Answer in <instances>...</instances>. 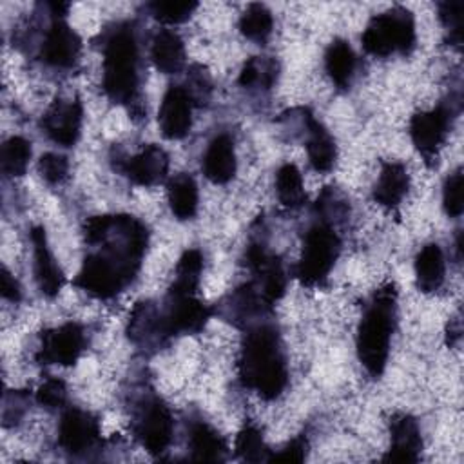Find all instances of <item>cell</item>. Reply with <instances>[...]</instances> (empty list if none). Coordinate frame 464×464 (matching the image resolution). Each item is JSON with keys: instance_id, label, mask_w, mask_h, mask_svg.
<instances>
[{"instance_id": "13", "label": "cell", "mask_w": 464, "mask_h": 464, "mask_svg": "<svg viewBox=\"0 0 464 464\" xmlns=\"http://www.w3.org/2000/svg\"><path fill=\"white\" fill-rule=\"evenodd\" d=\"M100 440L98 419L80 408H69L62 413L58 426V444L69 455H82L92 450Z\"/></svg>"}, {"instance_id": "36", "label": "cell", "mask_w": 464, "mask_h": 464, "mask_svg": "<svg viewBox=\"0 0 464 464\" xmlns=\"http://www.w3.org/2000/svg\"><path fill=\"white\" fill-rule=\"evenodd\" d=\"M65 401H67V388H65V382L58 377L45 379L36 390V402L49 411L63 408Z\"/></svg>"}, {"instance_id": "10", "label": "cell", "mask_w": 464, "mask_h": 464, "mask_svg": "<svg viewBox=\"0 0 464 464\" xmlns=\"http://www.w3.org/2000/svg\"><path fill=\"white\" fill-rule=\"evenodd\" d=\"M172 431L174 420L169 406L160 399L147 401L134 424V433L141 446L150 455H161L170 446Z\"/></svg>"}, {"instance_id": "1", "label": "cell", "mask_w": 464, "mask_h": 464, "mask_svg": "<svg viewBox=\"0 0 464 464\" xmlns=\"http://www.w3.org/2000/svg\"><path fill=\"white\" fill-rule=\"evenodd\" d=\"M245 388L261 399H277L288 382L286 359L277 332L272 326H256L243 341L237 362Z\"/></svg>"}, {"instance_id": "18", "label": "cell", "mask_w": 464, "mask_h": 464, "mask_svg": "<svg viewBox=\"0 0 464 464\" xmlns=\"http://www.w3.org/2000/svg\"><path fill=\"white\" fill-rule=\"evenodd\" d=\"M123 172L134 185H140V187L158 185L167 178L169 154L160 145L149 143L138 154L127 160Z\"/></svg>"}, {"instance_id": "7", "label": "cell", "mask_w": 464, "mask_h": 464, "mask_svg": "<svg viewBox=\"0 0 464 464\" xmlns=\"http://www.w3.org/2000/svg\"><path fill=\"white\" fill-rule=\"evenodd\" d=\"M134 276L127 272L121 265L112 261L102 252L85 256L74 285L96 299H111L118 295Z\"/></svg>"}, {"instance_id": "33", "label": "cell", "mask_w": 464, "mask_h": 464, "mask_svg": "<svg viewBox=\"0 0 464 464\" xmlns=\"http://www.w3.org/2000/svg\"><path fill=\"white\" fill-rule=\"evenodd\" d=\"M152 18L161 24L174 25L190 18V14L198 9V2H152L149 5Z\"/></svg>"}, {"instance_id": "41", "label": "cell", "mask_w": 464, "mask_h": 464, "mask_svg": "<svg viewBox=\"0 0 464 464\" xmlns=\"http://www.w3.org/2000/svg\"><path fill=\"white\" fill-rule=\"evenodd\" d=\"M13 399H14V406H25V395H24V393L13 392ZM9 406H11V399L5 397V401H4V410H11ZM22 415H24V411H22V410L18 411V408H14V411H13V415L9 417V420H11L13 424H16V422L22 419ZM9 420L5 422V426H9Z\"/></svg>"}, {"instance_id": "5", "label": "cell", "mask_w": 464, "mask_h": 464, "mask_svg": "<svg viewBox=\"0 0 464 464\" xmlns=\"http://www.w3.org/2000/svg\"><path fill=\"white\" fill-rule=\"evenodd\" d=\"M341 250L337 232L326 225L317 223L308 228L303 243V252L295 268L297 279L304 286H319L326 281Z\"/></svg>"}, {"instance_id": "19", "label": "cell", "mask_w": 464, "mask_h": 464, "mask_svg": "<svg viewBox=\"0 0 464 464\" xmlns=\"http://www.w3.org/2000/svg\"><path fill=\"white\" fill-rule=\"evenodd\" d=\"M303 125L306 129V152L314 170L328 172L334 169L337 160V147L326 127L314 118L306 109L301 111Z\"/></svg>"}, {"instance_id": "31", "label": "cell", "mask_w": 464, "mask_h": 464, "mask_svg": "<svg viewBox=\"0 0 464 464\" xmlns=\"http://www.w3.org/2000/svg\"><path fill=\"white\" fill-rule=\"evenodd\" d=\"M31 160V141L22 136H11L0 150V167L7 178L24 176Z\"/></svg>"}, {"instance_id": "27", "label": "cell", "mask_w": 464, "mask_h": 464, "mask_svg": "<svg viewBox=\"0 0 464 464\" xmlns=\"http://www.w3.org/2000/svg\"><path fill=\"white\" fill-rule=\"evenodd\" d=\"M324 69L339 89H346L350 85L355 71V54L346 40L335 38L330 42L324 53Z\"/></svg>"}, {"instance_id": "40", "label": "cell", "mask_w": 464, "mask_h": 464, "mask_svg": "<svg viewBox=\"0 0 464 464\" xmlns=\"http://www.w3.org/2000/svg\"><path fill=\"white\" fill-rule=\"evenodd\" d=\"M0 294H2L4 299L11 301V303H18L20 297H22V290H20L18 281L14 279V276L5 266H2V276H0Z\"/></svg>"}, {"instance_id": "25", "label": "cell", "mask_w": 464, "mask_h": 464, "mask_svg": "<svg viewBox=\"0 0 464 464\" xmlns=\"http://www.w3.org/2000/svg\"><path fill=\"white\" fill-rule=\"evenodd\" d=\"M188 450H190V459L194 460L218 462V460H223L227 455V442L210 424L203 420H196L190 424Z\"/></svg>"}, {"instance_id": "22", "label": "cell", "mask_w": 464, "mask_h": 464, "mask_svg": "<svg viewBox=\"0 0 464 464\" xmlns=\"http://www.w3.org/2000/svg\"><path fill=\"white\" fill-rule=\"evenodd\" d=\"M129 339L140 346H149L152 343H161L163 337H169L163 328L161 312L150 303H138L129 317L127 328Z\"/></svg>"}, {"instance_id": "39", "label": "cell", "mask_w": 464, "mask_h": 464, "mask_svg": "<svg viewBox=\"0 0 464 464\" xmlns=\"http://www.w3.org/2000/svg\"><path fill=\"white\" fill-rule=\"evenodd\" d=\"M308 440L304 435L292 439L283 450L270 455V462H303L306 459Z\"/></svg>"}, {"instance_id": "29", "label": "cell", "mask_w": 464, "mask_h": 464, "mask_svg": "<svg viewBox=\"0 0 464 464\" xmlns=\"http://www.w3.org/2000/svg\"><path fill=\"white\" fill-rule=\"evenodd\" d=\"M239 31L245 38L257 42V44H265L268 40V36L272 34V27H274V18L272 13L268 11L266 5L263 4H250L241 18H239Z\"/></svg>"}, {"instance_id": "20", "label": "cell", "mask_w": 464, "mask_h": 464, "mask_svg": "<svg viewBox=\"0 0 464 464\" xmlns=\"http://www.w3.org/2000/svg\"><path fill=\"white\" fill-rule=\"evenodd\" d=\"M236 150L234 141L228 134L216 136L203 156L201 169L208 181L216 185H225L236 176Z\"/></svg>"}, {"instance_id": "15", "label": "cell", "mask_w": 464, "mask_h": 464, "mask_svg": "<svg viewBox=\"0 0 464 464\" xmlns=\"http://www.w3.org/2000/svg\"><path fill=\"white\" fill-rule=\"evenodd\" d=\"M82 51V40L62 18H56L45 33L40 47V58L51 67L69 69L76 63Z\"/></svg>"}, {"instance_id": "34", "label": "cell", "mask_w": 464, "mask_h": 464, "mask_svg": "<svg viewBox=\"0 0 464 464\" xmlns=\"http://www.w3.org/2000/svg\"><path fill=\"white\" fill-rule=\"evenodd\" d=\"M439 20L448 33V42L451 45H460L462 42V2L446 0L437 5Z\"/></svg>"}, {"instance_id": "38", "label": "cell", "mask_w": 464, "mask_h": 464, "mask_svg": "<svg viewBox=\"0 0 464 464\" xmlns=\"http://www.w3.org/2000/svg\"><path fill=\"white\" fill-rule=\"evenodd\" d=\"M203 268V257L201 252L196 248H188L181 254L178 265H176V281L198 285L199 286V276Z\"/></svg>"}, {"instance_id": "26", "label": "cell", "mask_w": 464, "mask_h": 464, "mask_svg": "<svg viewBox=\"0 0 464 464\" xmlns=\"http://www.w3.org/2000/svg\"><path fill=\"white\" fill-rule=\"evenodd\" d=\"M167 199L170 212L179 219H192L198 212V185L190 174H176L167 187Z\"/></svg>"}, {"instance_id": "42", "label": "cell", "mask_w": 464, "mask_h": 464, "mask_svg": "<svg viewBox=\"0 0 464 464\" xmlns=\"http://www.w3.org/2000/svg\"><path fill=\"white\" fill-rule=\"evenodd\" d=\"M460 321L459 319H455V328H451L450 324H448V344H453L459 337H460Z\"/></svg>"}, {"instance_id": "3", "label": "cell", "mask_w": 464, "mask_h": 464, "mask_svg": "<svg viewBox=\"0 0 464 464\" xmlns=\"http://www.w3.org/2000/svg\"><path fill=\"white\" fill-rule=\"evenodd\" d=\"M102 87L114 103H136L138 98V44L129 25L116 29L103 47Z\"/></svg>"}, {"instance_id": "17", "label": "cell", "mask_w": 464, "mask_h": 464, "mask_svg": "<svg viewBox=\"0 0 464 464\" xmlns=\"http://www.w3.org/2000/svg\"><path fill=\"white\" fill-rule=\"evenodd\" d=\"M31 243H33V259H34V279L42 295L53 299L60 294L65 277L54 261L53 252L47 245L45 228L36 225L31 228Z\"/></svg>"}, {"instance_id": "2", "label": "cell", "mask_w": 464, "mask_h": 464, "mask_svg": "<svg viewBox=\"0 0 464 464\" xmlns=\"http://www.w3.org/2000/svg\"><path fill=\"white\" fill-rule=\"evenodd\" d=\"M395 286L393 283H386L373 292L372 301L368 303L359 323L357 357L364 370L375 379L381 377L386 368L392 332L395 324Z\"/></svg>"}, {"instance_id": "12", "label": "cell", "mask_w": 464, "mask_h": 464, "mask_svg": "<svg viewBox=\"0 0 464 464\" xmlns=\"http://www.w3.org/2000/svg\"><path fill=\"white\" fill-rule=\"evenodd\" d=\"M246 265L254 272L257 283L254 285L263 301L272 306L277 299L285 295L286 277L283 265L277 256L266 252V248L259 243L250 245L246 250Z\"/></svg>"}, {"instance_id": "6", "label": "cell", "mask_w": 464, "mask_h": 464, "mask_svg": "<svg viewBox=\"0 0 464 464\" xmlns=\"http://www.w3.org/2000/svg\"><path fill=\"white\" fill-rule=\"evenodd\" d=\"M198 286L174 281L167 292L165 310L161 314L165 334H198L205 328L212 315V308L207 306L198 295Z\"/></svg>"}, {"instance_id": "11", "label": "cell", "mask_w": 464, "mask_h": 464, "mask_svg": "<svg viewBox=\"0 0 464 464\" xmlns=\"http://www.w3.org/2000/svg\"><path fill=\"white\" fill-rule=\"evenodd\" d=\"M83 107L78 98L54 100L40 120L42 130L51 141L62 147H72L82 132Z\"/></svg>"}, {"instance_id": "28", "label": "cell", "mask_w": 464, "mask_h": 464, "mask_svg": "<svg viewBox=\"0 0 464 464\" xmlns=\"http://www.w3.org/2000/svg\"><path fill=\"white\" fill-rule=\"evenodd\" d=\"M276 192L279 201L288 208H299L306 201L303 176L294 163H285L276 174Z\"/></svg>"}, {"instance_id": "16", "label": "cell", "mask_w": 464, "mask_h": 464, "mask_svg": "<svg viewBox=\"0 0 464 464\" xmlns=\"http://www.w3.org/2000/svg\"><path fill=\"white\" fill-rule=\"evenodd\" d=\"M422 453V437L417 420L408 413L390 419V450L384 462H417Z\"/></svg>"}, {"instance_id": "21", "label": "cell", "mask_w": 464, "mask_h": 464, "mask_svg": "<svg viewBox=\"0 0 464 464\" xmlns=\"http://www.w3.org/2000/svg\"><path fill=\"white\" fill-rule=\"evenodd\" d=\"M410 187V174L402 163L386 161L381 167V174L373 187V199L386 207L395 208L406 196Z\"/></svg>"}, {"instance_id": "32", "label": "cell", "mask_w": 464, "mask_h": 464, "mask_svg": "<svg viewBox=\"0 0 464 464\" xmlns=\"http://www.w3.org/2000/svg\"><path fill=\"white\" fill-rule=\"evenodd\" d=\"M236 455L245 462H261L270 459V450L256 424H245L236 437Z\"/></svg>"}, {"instance_id": "37", "label": "cell", "mask_w": 464, "mask_h": 464, "mask_svg": "<svg viewBox=\"0 0 464 464\" xmlns=\"http://www.w3.org/2000/svg\"><path fill=\"white\" fill-rule=\"evenodd\" d=\"M38 172L49 185H60L69 174V161L62 154L47 152L38 160Z\"/></svg>"}, {"instance_id": "14", "label": "cell", "mask_w": 464, "mask_h": 464, "mask_svg": "<svg viewBox=\"0 0 464 464\" xmlns=\"http://www.w3.org/2000/svg\"><path fill=\"white\" fill-rule=\"evenodd\" d=\"M192 105L190 92L181 85H170L161 100L158 123L163 138L181 140L192 127Z\"/></svg>"}, {"instance_id": "9", "label": "cell", "mask_w": 464, "mask_h": 464, "mask_svg": "<svg viewBox=\"0 0 464 464\" xmlns=\"http://www.w3.org/2000/svg\"><path fill=\"white\" fill-rule=\"evenodd\" d=\"M85 348V332L80 323H63L56 328L42 332L40 348L34 359L40 364L71 366L78 361Z\"/></svg>"}, {"instance_id": "8", "label": "cell", "mask_w": 464, "mask_h": 464, "mask_svg": "<svg viewBox=\"0 0 464 464\" xmlns=\"http://www.w3.org/2000/svg\"><path fill=\"white\" fill-rule=\"evenodd\" d=\"M451 107L439 105L431 111L415 112L410 120V136L417 152L428 165H433L439 158V150L451 127Z\"/></svg>"}, {"instance_id": "4", "label": "cell", "mask_w": 464, "mask_h": 464, "mask_svg": "<svg viewBox=\"0 0 464 464\" xmlns=\"http://www.w3.org/2000/svg\"><path fill=\"white\" fill-rule=\"evenodd\" d=\"M415 42V20L404 7H393L375 14L361 34L362 49L377 58H386L393 53L410 54Z\"/></svg>"}, {"instance_id": "35", "label": "cell", "mask_w": 464, "mask_h": 464, "mask_svg": "<svg viewBox=\"0 0 464 464\" xmlns=\"http://www.w3.org/2000/svg\"><path fill=\"white\" fill-rule=\"evenodd\" d=\"M462 187H464L462 170L457 169L453 174H450L446 178L444 188H442V207H444V212L450 218H459L462 214V210H464Z\"/></svg>"}, {"instance_id": "30", "label": "cell", "mask_w": 464, "mask_h": 464, "mask_svg": "<svg viewBox=\"0 0 464 464\" xmlns=\"http://www.w3.org/2000/svg\"><path fill=\"white\" fill-rule=\"evenodd\" d=\"M277 78V63L272 58L252 56L248 58L239 72L237 83L245 89H270Z\"/></svg>"}, {"instance_id": "23", "label": "cell", "mask_w": 464, "mask_h": 464, "mask_svg": "<svg viewBox=\"0 0 464 464\" xmlns=\"http://www.w3.org/2000/svg\"><path fill=\"white\" fill-rule=\"evenodd\" d=\"M446 276V261L442 248L437 243L424 245L415 257V281L417 288L424 294L437 292Z\"/></svg>"}, {"instance_id": "24", "label": "cell", "mask_w": 464, "mask_h": 464, "mask_svg": "<svg viewBox=\"0 0 464 464\" xmlns=\"http://www.w3.org/2000/svg\"><path fill=\"white\" fill-rule=\"evenodd\" d=\"M154 67L163 74H176L185 63V45L178 33L161 29L154 34L150 45Z\"/></svg>"}]
</instances>
